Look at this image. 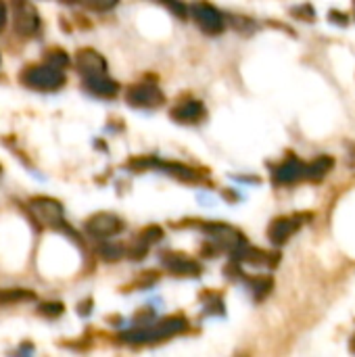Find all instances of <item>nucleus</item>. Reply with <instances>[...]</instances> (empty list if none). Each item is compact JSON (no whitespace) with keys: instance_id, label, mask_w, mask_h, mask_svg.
<instances>
[{"instance_id":"f257e3e1","label":"nucleus","mask_w":355,"mask_h":357,"mask_svg":"<svg viewBox=\"0 0 355 357\" xmlns=\"http://www.w3.org/2000/svg\"><path fill=\"white\" fill-rule=\"evenodd\" d=\"M188 328V320L184 316H172L165 318L157 324H147V326H140L136 330H130L125 334H121L123 343H132V345H140V343H157L170 336H176L180 332H184Z\"/></svg>"},{"instance_id":"f03ea898","label":"nucleus","mask_w":355,"mask_h":357,"mask_svg":"<svg viewBox=\"0 0 355 357\" xmlns=\"http://www.w3.org/2000/svg\"><path fill=\"white\" fill-rule=\"evenodd\" d=\"M19 82L32 90H38V92H54V90L65 86L67 78H65V71L61 67L44 61L40 65L26 67L19 76Z\"/></svg>"},{"instance_id":"7ed1b4c3","label":"nucleus","mask_w":355,"mask_h":357,"mask_svg":"<svg viewBox=\"0 0 355 357\" xmlns=\"http://www.w3.org/2000/svg\"><path fill=\"white\" fill-rule=\"evenodd\" d=\"M28 211L34 222H38L44 228H61L65 224L63 205L52 196H32L28 201Z\"/></svg>"},{"instance_id":"20e7f679","label":"nucleus","mask_w":355,"mask_h":357,"mask_svg":"<svg viewBox=\"0 0 355 357\" xmlns=\"http://www.w3.org/2000/svg\"><path fill=\"white\" fill-rule=\"evenodd\" d=\"M201 228H203V232L211 238V243L216 245L218 249H222V251L236 253L241 247L247 245V243H245V236H243L236 228H232V226H228V224L205 222Z\"/></svg>"},{"instance_id":"39448f33","label":"nucleus","mask_w":355,"mask_h":357,"mask_svg":"<svg viewBox=\"0 0 355 357\" xmlns=\"http://www.w3.org/2000/svg\"><path fill=\"white\" fill-rule=\"evenodd\" d=\"M40 15L36 7L28 0H15L13 3V30L21 38H32L40 32Z\"/></svg>"},{"instance_id":"423d86ee","label":"nucleus","mask_w":355,"mask_h":357,"mask_svg":"<svg viewBox=\"0 0 355 357\" xmlns=\"http://www.w3.org/2000/svg\"><path fill=\"white\" fill-rule=\"evenodd\" d=\"M125 101L136 109H157L165 103V94L155 84L142 82L125 92Z\"/></svg>"},{"instance_id":"0eeeda50","label":"nucleus","mask_w":355,"mask_h":357,"mask_svg":"<svg viewBox=\"0 0 355 357\" xmlns=\"http://www.w3.org/2000/svg\"><path fill=\"white\" fill-rule=\"evenodd\" d=\"M123 230V222L115 216V213L109 211H101L94 213L86 220V232L92 238H111L115 234H119Z\"/></svg>"},{"instance_id":"6e6552de","label":"nucleus","mask_w":355,"mask_h":357,"mask_svg":"<svg viewBox=\"0 0 355 357\" xmlns=\"http://www.w3.org/2000/svg\"><path fill=\"white\" fill-rule=\"evenodd\" d=\"M192 17H194V21L199 23V28H201L205 34H209V36H218V34H222L224 28H226L222 13H220L216 7H213V5L201 3V0L192 5Z\"/></svg>"},{"instance_id":"1a4fd4ad","label":"nucleus","mask_w":355,"mask_h":357,"mask_svg":"<svg viewBox=\"0 0 355 357\" xmlns=\"http://www.w3.org/2000/svg\"><path fill=\"white\" fill-rule=\"evenodd\" d=\"M76 67H78V71H80L84 78L107 74V61L94 48H82V50H78V54H76Z\"/></svg>"},{"instance_id":"9d476101","label":"nucleus","mask_w":355,"mask_h":357,"mask_svg":"<svg viewBox=\"0 0 355 357\" xmlns=\"http://www.w3.org/2000/svg\"><path fill=\"white\" fill-rule=\"evenodd\" d=\"M163 265L174 274V276H199L201 274V263L194 261L188 255L180 253H165L163 255Z\"/></svg>"},{"instance_id":"9b49d317","label":"nucleus","mask_w":355,"mask_h":357,"mask_svg":"<svg viewBox=\"0 0 355 357\" xmlns=\"http://www.w3.org/2000/svg\"><path fill=\"white\" fill-rule=\"evenodd\" d=\"M305 170H307V165H303L299 159L291 157L287 161H282L278 167H274V180L278 184H295L305 178Z\"/></svg>"},{"instance_id":"f8f14e48","label":"nucleus","mask_w":355,"mask_h":357,"mask_svg":"<svg viewBox=\"0 0 355 357\" xmlns=\"http://www.w3.org/2000/svg\"><path fill=\"white\" fill-rule=\"evenodd\" d=\"M299 218H278L270 224L267 228V236L274 245H282L287 243L297 230H299Z\"/></svg>"},{"instance_id":"ddd939ff","label":"nucleus","mask_w":355,"mask_h":357,"mask_svg":"<svg viewBox=\"0 0 355 357\" xmlns=\"http://www.w3.org/2000/svg\"><path fill=\"white\" fill-rule=\"evenodd\" d=\"M84 88L101 99H113L119 92V84L115 80H111L107 74H99V76H90L84 78Z\"/></svg>"},{"instance_id":"4468645a","label":"nucleus","mask_w":355,"mask_h":357,"mask_svg":"<svg viewBox=\"0 0 355 357\" xmlns=\"http://www.w3.org/2000/svg\"><path fill=\"white\" fill-rule=\"evenodd\" d=\"M172 119L178 123H199L205 117V105L199 101H184L170 111Z\"/></svg>"},{"instance_id":"2eb2a0df","label":"nucleus","mask_w":355,"mask_h":357,"mask_svg":"<svg viewBox=\"0 0 355 357\" xmlns=\"http://www.w3.org/2000/svg\"><path fill=\"white\" fill-rule=\"evenodd\" d=\"M155 167H161L163 172H168L170 176H174V178H178L182 182H196V180H201V174L196 170H192L188 165H182V163H161V161H157Z\"/></svg>"},{"instance_id":"dca6fc26","label":"nucleus","mask_w":355,"mask_h":357,"mask_svg":"<svg viewBox=\"0 0 355 357\" xmlns=\"http://www.w3.org/2000/svg\"><path fill=\"white\" fill-rule=\"evenodd\" d=\"M334 167V161H332V157H318V159H314L312 163H307V170H305V178L307 180H314V182H318V180H322V178H326L328 174H330V170Z\"/></svg>"},{"instance_id":"f3484780","label":"nucleus","mask_w":355,"mask_h":357,"mask_svg":"<svg viewBox=\"0 0 355 357\" xmlns=\"http://www.w3.org/2000/svg\"><path fill=\"white\" fill-rule=\"evenodd\" d=\"M36 295L32 291H23V289H13V291H3L0 293V303L5 305H13V303H21V301H34Z\"/></svg>"},{"instance_id":"a211bd4d","label":"nucleus","mask_w":355,"mask_h":357,"mask_svg":"<svg viewBox=\"0 0 355 357\" xmlns=\"http://www.w3.org/2000/svg\"><path fill=\"white\" fill-rule=\"evenodd\" d=\"M249 289H251V295L257 299V301H261L265 295H270V291H272V278H265V276H259V278H253L251 282H249Z\"/></svg>"},{"instance_id":"6ab92c4d","label":"nucleus","mask_w":355,"mask_h":357,"mask_svg":"<svg viewBox=\"0 0 355 357\" xmlns=\"http://www.w3.org/2000/svg\"><path fill=\"white\" fill-rule=\"evenodd\" d=\"M163 238V230L159 228V226H149V228H145L140 234H138V238L136 241H140L142 245H147V247H151V245H155V243H159Z\"/></svg>"},{"instance_id":"aec40b11","label":"nucleus","mask_w":355,"mask_h":357,"mask_svg":"<svg viewBox=\"0 0 355 357\" xmlns=\"http://www.w3.org/2000/svg\"><path fill=\"white\" fill-rule=\"evenodd\" d=\"M78 3H80L82 7L90 9V11L103 13V11H111L113 7H117L119 0H78Z\"/></svg>"},{"instance_id":"412c9836","label":"nucleus","mask_w":355,"mask_h":357,"mask_svg":"<svg viewBox=\"0 0 355 357\" xmlns=\"http://www.w3.org/2000/svg\"><path fill=\"white\" fill-rule=\"evenodd\" d=\"M99 255L105 259V261H117L123 257V247L121 245H115V243H105L101 249H99Z\"/></svg>"},{"instance_id":"4be33fe9","label":"nucleus","mask_w":355,"mask_h":357,"mask_svg":"<svg viewBox=\"0 0 355 357\" xmlns=\"http://www.w3.org/2000/svg\"><path fill=\"white\" fill-rule=\"evenodd\" d=\"M46 63H50V65H57V67H61V69H65L67 65H69V57H67V52L63 50V48H50V50H46Z\"/></svg>"},{"instance_id":"5701e85b","label":"nucleus","mask_w":355,"mask_h":357,"mask_svg":"<svg viewBox=\"0 0 355 357\" xmlns=\"http://www.w3.org/2000/svg\"><path fill=\"white\" fill-rule=\"evenodd\" d=\"M159 3H161L168 11H172L178 19H186V17H188V9H186V5L182 3V0H159Z\"/></svg>"},{"instance_id":"b1692460","label":"nucleus","mask_w":355,"mask_h":357,"mask_svg":"<svg viewBox=\"0 0 355 357\" xmlns=\"http://www.w3.org/2000/svg\"><path fill=\"white\" fill-rule=\"evenodd\" d=\"M38 314L40 316H44V318H57V316H61L63 314V303H42L40 307H38Z\"/></svg>"},{"instance_id":"393cba45","label":"nucleus","mask_w":355,"mask_h":357,"mask_svg":"<svg viewBox=\"0 0 355 357\" xmlns=\"http://www.w3.org/2000/svg\"><path fill=\"white\" fill-rule=\"evenodd\" d=\"M293 15H295V17H299V19H307V21H312V19H314V11H312V7H310V5H305L303 9H295V11H293Z\"/></svg>"},{"instance_id":"a878e982","label":"nucleus","mask_w":355,"mask_h":357,"mask_svg":"<svg viewBox=\"0 0 355 357\" xmlns=\"http://www.w3.org/2000/svg\"><path fill=\"white\" fill-rule=\"evenodd\" d=\"M7 5L3 3V0H0V30H3L5 28V23H7Z\"/></svg>"},{"instance_id":"bb28decb","label":"nucleus","mask_w":355,"mask_h":357,"mask_svg":"<svg viewBox=\"0 0 355 357\" xmlns=\"http://www.w3.org/2000/svg\"><path fill=\"white\" fill-rule=\"evenodd\" d=\"M330 19H332V21H341V26H345V23H347V17H345L343 13H336V11H332V13H330Z\"/></svg>"},{"instance_id":"cd10ccee","label":"nucleus","mask_w":355,"mask_h":357,"mask_svg":"<svg viewBox=\"0 0 355 357\" xmlns=\"http://www.w3.org/2000/svg\"><path fill=\"white\" fill-rule=\"evenodd\" d=\"M61 3H65V5H74V3H78V0H61Z\"/></svg>"},{"instance_id":"c85d7f7f","label":"nucleus","mask_w":355,"mask_h":357,"mask_svg":"<svg viewBox=\"0 0 355 357\" xmlns=\"http://www.w3.org/2000/svg\"><path fill=\"white\" fill-rule=\"evenodd\" d=\"M353 340H355V338H353ZM351 347H353V349H355V343H353V345H351Z\"/></svg>"},{"instance_id":"c756f323","label":"nucleus","mask_w":355,"mask_h":357,"mask_svg":"<svg viewBox=\"0 0 355 357\" xmlns=\"http://www.w3.org/2000/svg\"><path fill=\"white\" fill-rule=\"evenodd\" d=\"M0 174H3V167H0Z\"/></svg>"}]
</instances>
